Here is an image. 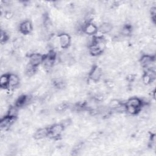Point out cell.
Here are the masks:
<instances>
[{"mask_svg": "<svg viewBox=\"0 0 156 156\" xmlns=\"http://www.w3.org/2000/svg\"><path fill=\"white\" fill-rule=\"evenodd\" d=\"M44 57L39 53H33L29 56V64L34 67L43 62Z\"/></svg>", "mask_w": 156, "mask_h": 156, "instance_id": "cell-1", "label": "cell"}, {"mask_svg": "<svg viewBox=\"0 0 156 156\" xmlns=\"http://www.w3.org/2000/svg\"><path fill=\"white\" fill-rule=\"evenodd\" d=\"M64 129V127L63 126L62 124H55L54 125H52L49 129V135L54 137V138H56L59 136L62 132H63Z\"/></svg>", "mask_w": 156, "mask_h": 156, "instance_id": "cell-2", "label": "cell"}, {"mask_svg": "<svg viewBox=\"0 0 156 156\" xmlns=\"http://www.w3.org/2000/svg\"><path fill=\"white\" fill-rule=\"evenodd\" d=\"M58 40L59 46L62 48H67L71 43V38L67 34H60L58 36Z\"/></svg>", "mask_w": 156, "mask_h": 156, "instance_id": "cell-3", "label": "cell"}, {"mask_svg": "<svg viewBox=\"0 0 156 156\" xmlns=\"http://www.w3.org/2000/svg\"><path fill=\"white\" fill-rule=\"evenodd\" d=\"M102 74V71L101 68L98 66H94L91 69L90 73V78L93 82H98Z\"/></svg>", "mask_w": 156, "mask_h": 156, "instance_id": "cell-4", "label": "cell"}, {"mask_svg": "<svg viewBox=\"0 0 156 156\" xmlns=\"http://www.w3.org/2000/svg\"><path fill=\"white\" fill-rule=\"evenodd\" d=\"M83 32L85 34L88 35H94L98 30L96 26L91 23H87L83 28Z\"/></svg>", "mask_w": 156, "mask_h": 156, "instance_id": "cell-5", "label": "cell"}, {"mask_svg": "<svg viewBox=\"0 0 156 156\" xmlns=\"http://www.w3.org/2000/svg\"><path fill=\"white\" fill-rule=\"evenodd\" d=\"M19 28H20V32L21 33H23V34H28L32 30V24L28 20H26V21H24L22 22L20 24Z\"/></svg>", "mask_w": 156, "mask_h": 156, "instance_id": "cell-6", "label": "cell"}, {"mask_svg": "<svg viewBox=\"0 0 156 156\" xmlns=\"http://www.w3.org/2000/svg\"><path fill=\"white\" fill-rule=\"evenodd\" d=\"M14 120H15V118L10 117L8 115L4 117V118H2L0 123L1 129H7V128H9L13 124V122H14Z\"/></svg>", "mask_w": 156, "mask_h": 156, "instance_id": "cell-7", "label": "cell"}, {"mask_svg": "<svg viewBox=\"0 0 156 156\" xmlns=\"http://www.w3.org/2000/svg\"><path fill=\"white\" fill-rule=\"evenodd\" d=\"M126 105L133 107L140 110L142 106V101L138 98H132L127 101Z\"/></svg>", "mask_w": 156, "mask_h": 156, "instance_id": "cell-8", "label": "cell"}, {"mask_svg": "<svg viewBox=\"0 0 156 156\" xmlns=\"http://www.w3.org/2000/svg\"><path fill=\"white\" fill-rule=\"evenodd\" d=\"M49 135V130L47 128H41L37 130L34 133V138L37 140H42Z\"/></svg>", "mask_w": 156, "mask_h": 156, "instance_id": "cell-9", "label": "cell"}, {"mask_svg": "<svg viewBox=\"0 0 156 156\" xmlns=\"http://www.w3.org/2000/svg\"><path fill=\"white\" fill-rule=\"evenodd\" d=\"M20 83V79L16 74H10L9 77V86L10 87H15Z\"/></svg>", "mask_w": 156, "mask_h": 156, "instance_id": "cell-10", "label": "cell"}, {"mask_svg": "<svg viewBox=\"0 0 156 156\" xmlns=\"http://www.w3.org/2000/svg\"><path fill=\"white\" fill-rule=\"evenodd\" d=\"M112 29L113 26L110 23H104L99 26V30L101 34H108L112 31Z\"/></svg>", "mask_w": 156, "mask_h": 156, "instance_id": "cell-11", "label": "cell"}, {"mask_svg": "<svg viewBox=\"0 0 156 156\" xmlns=\"http://www.w3.org/2000/svg\"><path fill=\"white\" fill-rule=\"evenodd\" d=\"M9 74H4L1 76L0 79V85L1 88H6L9 86Z\"/></svg>", "mask_w": 156, "mask_h": 156, "instance_id": "cell-12", "label": "cell"}, {"mask_svg": "<svg viewBox=\"0 0 156 156\" xmlns=\"http://www.w3.org/2000/svg\"><path fill=\"white\" fill-rule=\"evenodd\" d=\"M17 113H18V110L16 108V107H12L10 108L8 111V116H9L10 117L15 118Z\"/></svg>", "mask_w": 156, "mask_h": 156, "instance_id": "cell-13", "label": "cell"}, {"mask_svg": "<svg viewBox=\"0 0 156 156\" xmlns=\"http://www.w3.org/2000/svg\"><path fill=\"white\" fill-rule=\"evenodd\" d=\"M152 81V79L150 77L149 75H148L147 73H146L143 76V82L144 84H149Z\"/></svg>", "mask_w": 156, "mask_h": 156, "instance_id": "cell-14", "label": "cell"}, {"mask_svg": "<svg viewBox=\"0 0 156 156\" xmlns=\"http://www.w3.org/2000/svg\"><path fill=\"white\" fill-rule=\"evenodd\" d=\"M121 105V103H120V102L118 101V100H117V99H113L112 101H111V102H110V107H113V108H117L119 105Z\"/></svg>", "mask_w": 156, "mask_h": 156, "instance_id": "cell-15", "label": "cell"}, {"mask_svg": "<svg viewBox=\"0 0 156 156\" xmlns=\"http://www.w3.org/2000/svg\"><path fill=\"white\" fill-rule=\"evenodd\" d=\"M66 104H61L60 105H58L57 107V111H59V112H62V111H64L65 110V108H66Z\"/></svg>", "mask_w": 156, "mask_h": 156, "instance_id": "cell-16", "label": "cell"}, {"mask_svg": "<svg viewBox=\"0 0 156 156\" xmlns=\"http://www.w3.org/2000/svg\"><path fill=\"white\" fill-rule=\"evenodd\" d=\"M8 37H7V34L5 33V32H1V42H5L7 40Z\"/></svg>", "mask_w": 156, "mask_h": 156, "instance_id": "cell-17", "label": "cell"}, {"mask_svg": "<svg viewBox=\"0 0 156 156\" xmlns=\"http://www.w3.org/2000/svg\"><path fill=\"white\" fill-rule=\"evenodd\" d=\"M12 16H13V13L12 12H7L5 14V17L7 19H10Z\"/></svg>", "mask_w": 156, "mask_h": 156, "instance_id": "cell-18", "label": "cell"}]
</instances>
